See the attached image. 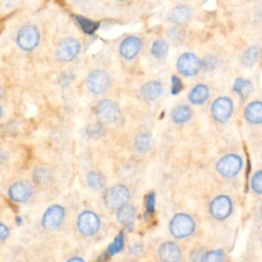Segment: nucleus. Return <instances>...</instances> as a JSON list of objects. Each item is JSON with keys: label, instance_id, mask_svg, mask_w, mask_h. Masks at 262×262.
Returning a JSON list of instances; mask_svg holds the SVG:
<instances>
[{"label": "nucleus", "instance_id": "11", "mask_svg": "<svg viewBox=\"0 0 262 262\" xmlns=\"http://www.w3.org/2000/svg\"><path fill=\"white\" fill-rule=\"evenodd\" d=\"M232 211V202L229 197L221 195L213 199L210 204V213L215 219L223 220L227 218Z\"/></svg>", "mask_w": 262, "mask_h": 262}, {"label": "nucleus", "instance_id": "5", "mask_svg": "<svg viewBox=\"0 0 262 262\" xmlns=\"http://www.w3.org/2000/svg\"><path fill=\"white\" fill-rule=\"evenodd\" d=\"M40 35L37 28L31 25L23 27L17 33V43L22 50L26 52L33 51L34 48L39 43Z\"/></svg>", "mask_w": 262, "mask_h": 262}, {"label": "nucleus", "instance_id": "35", "mask_svg": "<svg viewBox=\"0 0 262 262\" xmlns=\"http://www.w3.org/2000/svg\"><path fill=\"white\" fill-rule=\"evenodd\" d=\"M9 234V229L4 225H0V238L1 240H4Z\"/></svg>", "mask_w": 262, "mask_h": 262}, {"label": "nucleus", "instance_id": "26", "mask_svg": "<svg viewBox=\"0 0 262 262\" xmlns=\"http://www.w3.org/2000/svg\"><path fill=\"white\" fill-rule=\"evenodd\" d=\"M76 21L78 22V24L80 25L81 29L83 30V32L85 34H93L94 32H96V30H98L99 27H100V24L96 23V22H93L91 20H89V18H86L82 16H77L76 17Z\"/></svg>", "mask_w": 262, "mask_h": 262}, {"label": "nucleus", "instance_id": "17", "mask_svg": "<svg viewBox=\"0 0 262 262\" xmlns=\"http://www.w3.org/2000/svg\"><path fill=\"white\" fill-rule=\"evenodd\" d=\"M135 215H137V210L132 205H125L120 208L117 212V219L125 227L129 229L133 228L135 222Z\"/></svg>", "mask_w": 262, "mask_h": 262}, {"label": "nucleus", "instance_id": "25", "mask_svg": "<svg viewBox=\"0 0 262 262\" xmlns=\"http://www.w3.org/2000/svg\"><path fill=\"white\" fill-rule=\"evenodd\" d=\"M260 50L257 46H252L246 50L242 55V62L247 67H252L259 59Z\"/></svg>", "mask_w": 262, "mask_h": 262}, {"label": "nucleus", "instance_id": "34", "mask_svg": "<svg viewBox=\"0 0 262 262\" xmlns=\"http://www.w3.org/2000/svg\"><path fill=\"white\" fill-rule=\"evenodd\" d=\"M215 63H214V59L213 57H206L205 60L202 61V66L206 67L207 69H212L213 67H214Z\"/></svg>", "mask_w": 262, "mask_h": 262}, {"label": "nucleus", "instance_id": "9", "mask_svg": "<svg viewBox=\"0 0 262 262\" xmlns=\"http://www.w3.org/2000/svg\"><path fill=\"white\" fill-rule=\"evenodd\" d=\"M80 52V43L74 38H66L57 45L55 57L61 62H71L78 55Z\"/></svg>", "mask_w": 262, "mask_h": 262}, {"label": "nucleus", "instance_id": "15", "mask_svg": "<svg viewBox=\"0 0 262 262\" xmlns=\"http://www.w3.org/2000/svg\"><path fill=\"white\" fill-rule=\"evenodd\" d=\"M159 255L163 262H179L181 258V251L176 244L172 242H166L161 245Z\"/></svg>", "mask_w": 262, "mask_h": 262}, {"label": "nucleus", "instance_id": "30", "mask_svg": "<svg viewBox=\"0 0 262 262\" xmlns=\"http://www.w3.org/2000/svg\"><path fill=\"white\" fill-rule=\"evenodd\" d=\"M251 188L256 193H262V170L256 171L251 178Z\"/></svg>", "mask_w": 262, "mask_h": 262}, {"label": "nucleus", "instance_id": "33", "mask_svg": "<svg viewBox=\"0 0 262 262\" xmlns=\"http://www.w3.org/2000/svg\"><path fill=\"white\" fill-rule=\"evenodd\" d=\"M155 204H156V196L154 192H150L145 200V207H147V212L149 214H153L155 211Z\"/></svg>", "mask_w": 262, "mask_h": 262}, {"label": "nucleus", "instance_id": "14", "mask_svg": "<svg viewBox=\"0 0 262 262\" xmlns=\"http://www.w3.org/2000/svg\"><path fill=\"white\" fill-rule=\"evenodd\" d=\"M141 40L139 37L129 36L121 42L119 52L125 60H132L137 56L141 50Z\"/></svg>", "mask_w": 262, "mask_h": 262}, {"label": "nucleus", "instance_id": "23", "mask_svg": "<svg viewBox=\"0 0 262 262\" xmlns=\"http://www.w3.org/2000/svg\"><path fill=\"white\" fill-rule=\"evenodd\" d=\"M152 147V137L150 133H140L134 140V148L139 153L144 154L150 151Z\"/></svg>", "mask_w": 262, "mask_h": 262}, {"label": "nucleus", "instance_id": "22", "mask_svg": "<svg viewBox=\"0 0 262 262\" xmlns=\"http://www.w3.org/2000/svg\"><path fill=\"white\" fill-rule=\"evenodd\" d=\"M86 181L88 187L94 191H99L103 190L105 187L106 179L103 175L101 172L98 171H90L88 174H87Z\"/></svg>", "mask_w": 262, "mask_h": 262}, {"label": "nucleus", "instance_id": "13", "mask_svg": "<svg viewBox=\"0 0 262 262\" xmlns=\"http://www.w3.org/2000/svg\"><path fill=\"white\" fill-rule=\"evenodd\" d=\"M32 193H33L32 186L25 180L15 182L8 190L9 198L17 203L26 202L28 199H30Z\"/></svg>", "mask_w": 262, "mask_h": 262}, {"label": "nucleus", "instance_id": "8", "mask_svg": "<svg viewBox=\"0 0 262 262\" xmlns=\"http://www.w3.org/2000/svg\"><path fill=\"white\" fill-rule=\"evenodd\" d=\"M234 111V104L227 96H221L214 101L211 106L212 117L218 123H225L230 117Z\"/></svg>", "mask_w": 262, "mask_h": 262}, {"label": "nucleus", "instance_id": "3", "mask_svg": "<svg viewBox=\"0 0 262 262\" xmlns=\"http://www.w3.org/2000/svg\"><path fill=\"white\" fill-rule=\"evenodd\" d=\"M120 116V106L113 101L104 100L96 105V117L103 124H113L117 122Z\"/></svg>", "mask_w": 262, "mask_h": 262}, {"label": "nucleus", "instance_id": "16", "mask_svg": "<svg viewBox=\"0 0 262 262\" xmlns=\"http://www.w3.org/2000/svg\"><path fill=\"white\" fill-rule=\"evenodd\" d=\"M244 116L246 120L253 124L258 125L262 123V102H252L248 104L244 111Z\"/></svg>", "mask_w": 262, "mask_h": 262}, {"label": "nucleus", "instance_id": "36", "mask_svg": "<svg viewBox=\"0 0 262 262\" xmlns=\"http://www.w3.org/2000/svg\"><path fill=\"white\" fill-rule=\"evenodd\" d=\"M68 262H84V260H82L81 258H78V257H75V258L70 259Z\"/></svg>", "mask_w": 262, "mask_h": 262}, {"label": "nucleus", "instance_id": "12", "mask_svg": "<svg viewBox=\"0 0 262 262\" xmlns=\"http://www.w3.org/2000/svg\"><path fill=\"white\" fill-rule=\"evenodd\" d=\"M65 217V209L60 205H52L48 208L42 218V225L47 229H54L61 226Z\"/></svg>", "mask_w": 262, "mask_h": 262}, {"label": "nucleus", "instance_id": "18", "mask_svg": "<svg viewBox=\"0 0 262 262\" xmlns=\"http://www.w3.org/2000/svg\"><path fill=\"white\" fill-rule=\"evenodd\" d=\"M164 87L159 81H150L145 83L140 89V93L145 100L154 101L163 93Z\"/></svg>", "mask_w": 262, "mask_h": 262}, {"label": "nucleus", "instance_id": "28", "mask_svg": "<svg viewBox=\"0 0 262 262\" xmlns=\"http://www.w3.org/2000/svg\"><path fill=\"white\" fill-rule=\"evenodd\" d=\"M223 260H225V253L222 250L209 251L202 258V262H223Z\"/></svg>", "mask_w": 262, "mask_h": 262}, {"label": "nucleus", "instance_id": "37", "mask_svg": "<svg viewBox=\"0 0 262 262\" xmlns=\"http://www.w3.org/2000/svg\"><path fill=\"white\" fill-rule=\"evenodd\" d=\"M260 214H261V216H262V206H261V208H260Z\"/></svg>", "mask_w": 262, "mask_h": 262}, {"label": "nucleus", "instance_id": "19", "mask_svg": "<svg viewBox=\"0 0 262 262\" xmlns=\"http://www.w3.org/2000/svg\"><path fill=\"white\" fill-rule=\"evenodd\" d=\"M209 98V88L205 84H198L189 93V101L193 105H203Z\"/></svg>", "mask_w": 262, "mask_h": 262}, {"label": "nucleus", "instance_id": "10", "mask_svg": "<svg viewBox=\"0 0 262 262\" xmlns=\"http://www.w3.org/2000/svg\"><path fill=\"white\" fill-rule=\"evenodd\" d=\"M77 226H78L81 234L85 236H92L99 231L101 220L94 212L84 211L79 215Z\"/></svg>", "mask_w": 262, "mask_h": 262}, {"label": "nucleus", "instance_id": "6", "mask_svg": "<svg viewBox=\"0 0 262 262\" xmlns=\"http://www.w3.org/2000/svg\"><path fill=\"white\" fill-rule=\"evenodd\" d=\"M177 71L184 76H195L202 69V61L199 57L191 52L182 53L176 63Z\"/></svg>", "mask_w": 262, "mask_h": 262}, {"label": "nucleus", "instance_id": "2", "mask_svg": "<svg viewBox=\"0 0 262 262\" xmlns=\"http://www.w3.org/2000/svg\"><path fill=\"white\" fill-rule=\"evenodd\" d=\"M169 228L173 237L183 239L191 236L195 230V221L190 215L179 213L171 219Z\"/></svg>", "mask_w": 262, "mask_h": 262}, {"label": "nucleus", "instance_id": "31", "mask_svg": "<svg viewBox=\"0 0 262 262\" xmlns=\"http://www.w3.org/2000/svg\"><path fill=\"white\" fill-rule=\"evenodd\" d=\"M48 176H50V173H48V171L45 169H41V168L36 169L34 172V175H33L35 181L38 183H43V182L47 181Z\"/></svg>", "mask_w": 262, "mask_h": 262}, {"label": "nucleus", "instance_id": "1", "mask_svg": "<svg viewBox=\"0 0 262 262\" xmlns=\"http://www.w3.org/2000/svg\"><path fill=\"white\" fill-rule=\"evenodd\" d=\"M130 197L128 189L122 184L112 187L105 191L104 195V202L106 207L111 209L119 210L123 206L127 205V202Z\"/></svg>", "mask_w": 262, "mask_h": 262}, {"label": "nucleus", "instance_id": "29", "mask_svg": "<svg viewBox=\"0 0 262 262\" xmlns=\"http://www.w3.org/2000/svg\"><path fill=\"white\" fill-rule=\"evenodd\" d=\"M123 246H124V234L123 232H120V234L115 238L114 242L110 245L109 250H108L109 254L118 253V252L122 250Z\"/></svg>", "mask_w": 262, "mask_h": 262}, {"label": "nucleus", "instance_id": "4", "mask_svg": "<svg viewBox=\"0 0 262 262\" xmlns=\"http://www.w3.org/2000/svg\"><path fill=\"white\" fill-rule=\"evenodd\" d=\"M243 167V160L236 154H229L222 157L216 164V169L222 176L230 178L238 175Z\"/></svg>", "mask_w": 262, "mask_h": 262}, {"label": "nucleus", "instance_id": "24", "mask_svg": "<svg viewBox=\"0 0 262 262\" xmlns=\"http://www.w3.org/2000/svg\"><path fill=\"white\" fill-rule=\"evenodd\" d=\"M252 88V83L244 78H238L236 79L234 83V90L241 96L242 99H246L247 96L251 93Z\"/></svg>", "mask_w": 262, "mask_h": 262}, {"label": "nucleus", "instance_id": "27", "mask_svg": "<svg viewBox=\"0 0 262 262\" xmlns=\"http://www.w3.org/2000/svg\"><path fill=\"white\" fill-rule=\"evenodd\" d=\"M168 50L169 46L166 41L157 40L152 45V54L156 57V59H164L168 52Z\"/></svg>", "mask_w": 262, "mask_h": 262}, {"label": "nucleus", "instance_id": "21", "mask_svg": "<svg viewBox=\"0 0 262 262\" xmlns=\"http://www.w3.org/2000/svg\"><path fill=\"white\" fill-rule=\"evenodd\" d=\"M192 116V112L190 106L187 105H178L176 106H174L171 111L172 120L178 124H182L190 121Z\"/></svg>", "mask_w": 262, "mask_h": 262}, {"label": "nucleus", "instance_id": "7", "mask_svg": "<svg viewBox=\"0 0 262 262\" xmlns=\"http://www.w3.org/2000/svg\"><path fill=\"white\" fill-rule=\"evenodd\" d=\"M110 76L103 70H94L89 73L86 79V86L91 93L101 94L110 85Z\"/></svg>", "mask_w": 262, "mask_h": 262}, {"label": "nucleus", "instance_id": "32", "mask_svg": "<svg viewBox=\"0 0 262 262\" xmlns=\"http://www.w3.org/2000/svg\"><path fill=\"white\" fill-rule=\"evenodd\" d=\"M171 82H172V86H171V93L172 94H177L179 93L182 89H183V85L181 80L178 78L177 76H172L171 77Z\"/></svg>", "mask_w": 262, "mask_h": 262}, {"label": "nucleus", "instance_id": "20", "mask_svg": "<svg viewBox=\"0 0 262 262\" xmlns=\"http://www.w3.org/2000/svg\"><path fill=\"white\" fill-rule=\"evenodd\" d=\"M168 17H169V20L172 23L177 24V25H182L190 20L191 11L188 6L178 5L171 9Z\"/></svg>", "mask_w": 262, "mask_h": 262}]
</instances>
